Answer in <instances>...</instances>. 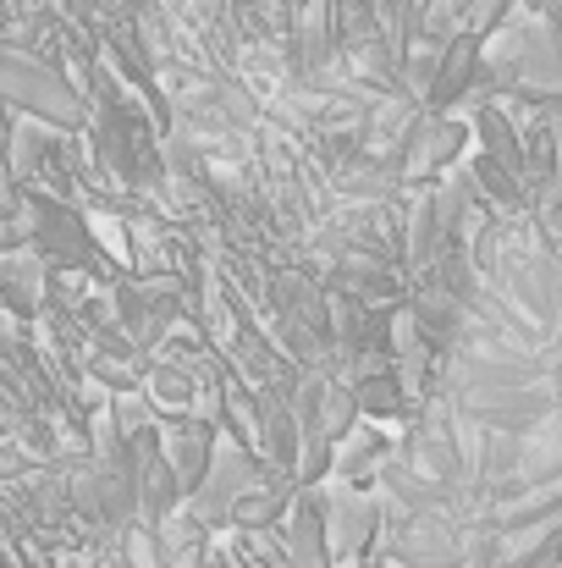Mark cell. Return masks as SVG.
<instances>
[{
	"label": "cell",
	"mask_w": 562,
	"mask_h": 568,
	"mask_svg": "<svg viewBox=\"0 0 562 568\" xmlns=\"http://www.w3.org/2000/svg\"><path fill=\"white\" fill-rule=\"evenodd\" d=\"M270 475H276V469H270L265 458H254V453H243L232 436H221L204 486L187 497V519H193L198 530H210V525H232V508H237L259 480H270ZM282 480H287V475H282Z\"/></svg>",
	"instance_id": "cell-1"
},
{
	"label": "cell",
	"mask_w": 562,
	"mask_h": 568,
	"mask_svg": "<svg viewBox=\"0 0 562 568\" xmlns=\"http://www.w3.org/2000/svg\"><path fill=\"white\" fill-rule=\"evenodd\" d=\"M497 282L508 293V304L535 326H562V260L552 248H519L497 265Z\"/></svg>",
	"instance_id": "cell-2"
},
{
	"label": "cell",
	"mask_w": 562,
	"mask_h": 568,
	"mask_svg": "<svg viewBox=\"0 0 562 568\" xmlns=\"http://www.w3.org/2000/svg\"><path fill=\"white\" fill-rule=\"evenodd\" d=\"M380 525H386V552L402 568H469V541L447 514L408 519L402 508H391V519H386V508H380Z\"/></svg>",
	"instance_id": "cell-3"
},
{
	"label": "cell",
	"mask_w": 562,
	"mask_h": 568,
	"mask_svg": "<svg viewBox=\"0 0 562 568\" xmlns=\"http://www.w3.org/2000/svg\"><path fill=\"white\" fill-rule=\"evenodd\" d=\"M320 514H326L331 558H343V564H359L370 552V541L380 536V503L370 491H354V486L320 491Z\"/></svg>",
	"instance_id": "cell-4"
},
{
	"label": "cell",
	"mask_w": 562,
	"mask_h": 568,
	"mask_svg": "<svg viewBox=\"0 0 562 568\" xmlns=\"http://www.w3.org/2000/svg\"><path fill=\"white\" fill-rule=\"evenodd\" d=\"M463 144H469V128L463 122H452V116H419V128H413V139L402 144V155H397V183L402 189H413V183H430L436 172H447L458 155H463Z\"/></svg>",
	"instance_id": "cell-5"
},
{
	"label": "cell",
	"mask_w": 562,
	"mask_h": 568,
	"mask_svg": "<svg viewBox=\"0 0 562 568\" xmlns=\"http://www.w3.org/2000/svg\"><path fill=\"white\" fill-rule=\"evenodd\" d=\"M0 94H11L17 105L39 111L44 122H78V116H83L78 94H72L50 67H33V61H22V55H6V61H0Z\"/></svg>",
	"instance_id": "cell-6"
},
{
	"label": "cell",
	"mask_w": 562,
	"mask_h": 568,
	"mask_svg": "<svg viewBox=\"0 0 562 568\" xmlns=\"http://www.w3.org/2000/svg\"><path fill=\"white\" fill-rule=\"evenodd\" d=\"M480 78H486V44L469 39V33H458V39L441 50V67H436V83H430L425 111H430V116H452V105L469 100V89H474Z\"/></svg>",
	"instance_id": "cell-7"
},
{
	"label": "cell",
	"mask_w": 562,
	"mask_h": 568,
	"mask_svg": "<svg viewBox=\"0 0 562 568\" xmlns=\"http://www.w3.org/2000/svg\"><path fill=\"white\" fill-rule=\"evenodd\" d=\"M282 564L287 568H331V541H326V514H320V491H304L293 503V514L282 519Z\"/></svg>",
	"instance_id": "cell-8"
},
{
	"label": "cell",
	"mask_w": 562,
	"mask_h": 568,
	"mask_svg": "<svg viewBox=\"0 0 562 568\" xmlns=\"http://www.w3.org/2000/svg\"><path fill=\"white\" fill-rule=\"evenodd\" d=\"M215 430L204 425V419H177L166 436H161V447H166V458H172V475H177V486H183V497H193L198 486H204V475H210V464H215Z\"/></svg>",
	"instance_id": "cell-9"
},
{
	"label": "cell",
	"mask_w": 562,
	"mask_h": 568,
	"mask_svg": "<svg viewBox=\"0 0 562 568\" xmlns=\"http://www.w3.org/2000/svg\"><path fill=\"white\" fill-rule=\"evenodd\" d=\"M474 133H480V155H491L497 166H508L513 178H524L530 183V155H524V133L497 111V105H474Z\"/></svg>",
	"instance_id": "cell-10"
},
{
	"label": "cell",
	"mask_w": 562,
	"mask_h": 568,
	"mask_svg": "<svg viewBox=\"0 0 562 568\" xmlns=\"http://www.w3.org/2000/svg\"><path fill=\"white\" fill-rule=\"evenodd\" d=\"M348 386H354L359 414H370V419H402L408 414V392H402L397 371H365V376H354Z\"/></svg>",
	"instance_id": "cell-11"
},
{
	"label": "cell",
	"mask_w": 562,
	"mask_h": 568,
	"mask_svg": "<svg viewBox=\"0 0 562 568\" xmlns=\"http://www.w3.org/2000/svg\"><path fill=\"white\" fill-rule=\"evenodd\" d=\"M513 11H519V0H452L458 33H469V39H480V44H486Z\"/></svg>",
	"instance_id": "cell-12"
},
{
	"label": "cell",
	"mask_w": 562,
	"mask_h": 568,
	"mask_svg": "<svg viewBox=\"0 0 562 568\" xmlns=\"http://www.w3.org/2000/svg\"><path fill=\"white\" fill-rule=\"evenodd\" d=\"M354 430H359L354 386H348V381H331V386H326V403H320V436H326V442H348Z\"/></svg>",
	"instance_id": "cell-13"
},
{
	"label": "cell",
	"mask_w": 562,
	"mask_h": 568,
	"mask_svg": "<svg viewBox=\"0 0 562 568\" xmlns=\"http://www.w3.org/2000/svg\"><path fill=\"white\" fill-rule=\"evenodd\" d=\"M469 178H474L480 189L491 193L497 204H508V210L530 204V189H524V178H513V172H508V166H497L491 155H474V161H469Z\"/></svg>",
	"instance_id": "cell-14"
},
{
	"label": "cell",
	"mask_w": 562,
	"mask_h": 568,
	"mask_svg": "<svg viewBox=\"0 0 562 568\" xmlns=\"http://www.w3.org/2000/svg\"><path fill=\"white\" fill-rule=\"evenodd\" d=\"M541 215H546V232H552V237L562 243V199H558V204H546Z\"/></svg>",
	"instance_id": "cell-15"
},
{
	"label": "cell",
	"mask_w": 562,
	"mask_h": 568,
	"mask_svg": "<svg viewBox=\"0 0 562 568\" xmlns=\"http://www.w3.org/2000/svg\"><path fill=\"white\" fill-rule=\"evenodd\" d=\"M558 199H562V166H558V178L541 189V210H546V204H558Z\"/></svg>",
	"instance_id": "cell-16"
},
{
	"label": "cell",
	"mask_w": 562,
	"mask_h": 568,
	"mask_svg": "<svg viewBox=\"0 0 562 568\" xmlns=\"http://www.w3.org/2000/svg\"><path fill=\"white\" fill-rule=\"evenodd\" d=\"M541 6H546V0H519V11H541Z\"/></svg>",
	"instance_id": "cell-17"
},
{
	"label": "cell",
	"mask_w": 562,
	"mask_h": 568,
	"mask_svg": "<svg viewBox=\"0 0 562 568\" xmlns=\"http://www.w3.org/2000/svg\"><path fill=\"white\" fill-rule=\"evenodd\" d=\"M210 568H221V564H215V558H210Z\"/></svg>",
	"instance_id": "cell-18"
},
{
	"label": "cell",
	"mask_w": 562,
	"mask_h": 568,
	"mask_svg": "<svg viewBox=\"0 0 562 568\" xmlns=\"http://www.w3.org/2000/svg\"><path fill=\"white\" fill-rule=\"evenodd\" d=\"M259 6H265V0H259Z\"/></svg>",
	"instance_id": "cell-19"
}]
</instances>
